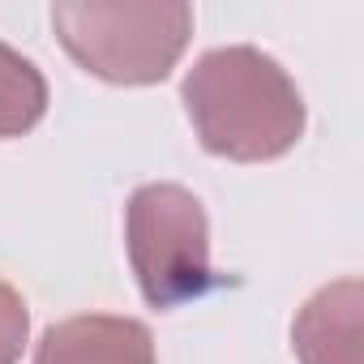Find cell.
<instances>
[{
	"label": "cell",
	"instance_id": "1",
	"mask_svg": "<svg viewBox=\"0 0 364 364\" xmlns=\"http://www.w3.org/2000/svg\"><path fill=\"white\" fill-rule=\"evenodd\" d=\"M198 141L232 163L283 159L304 137V95L296 77L253 43L210 48L180 86Z\"/></svg>",
	"mask_w": 364,
	"mask_h": 364
},
{
	"label": "cell",
	"instance_id": "2",
	"mask_svg": "<svg viewBox=\"0 0 364 364\" xmlns=\"http://www.w3.org/2000/svg\"><path fill=\"white\" fill-rule=\"evenodd\" d=\"M52 26L65 52L112 86L163 82L193 39L185 0H65L52 5Z\"/></svg>",
	"mask_w": 364,
	"mask_h": 364
},
{
	"label": "cell",
	"instance_id": "3",
	"mask_svg": "<svg viewBox=\"0 0 364 364\" xmlns=\"http://www.w3.org/2000/svg\"><path fill=\"white\" fill-rule=\"evenodd\" d=\"M124 245L150 309H180L215 283L210 219L185 185H141L124 206Z\"/></svg>",
	"mask_w": 364,
	"mask_h": 364
},
{
	"label": "cell",
	"instance_id": "4",
	"mask_svg": "<svg viewBox=\"0 0 364 364\" xmlns=\"http://www.w3.org/2000/svg\"><path fill=\"white\" fill-rule=\"evenodd\" d=\"M35 364H159L154 334L137 317L82 313L43 330Z\"/></svg>",
	"mask_w": 364,
	"mask_h": 364
},
{
	"label": "cell",
	"instance_id": "5",
	"mask_svg": "<svg viewBox=\"0 0 364 364\" xmlns=\"http://www.w3.org/2000/svg\"><path fill=\"white\" fill-rule=\"evenodd\" d=\"M360 279L326 283L291 321V351L300 364H360Z\"/></svg>",
	"mask_w": 364,
	"mask_h": 364
},
{
	"label": "cell",
	"instance_id": "6",
	"mask_svg": "<svg viewBox=\"0 0 364 364\" xmlns=\"http://www.w3.org/2000/svg\"><path fill=\"white\" fill-rule=\"evenodd\" d=\"M48 116V77L0 39V137H22Z\"/></svg>",
	"mask_w": 364,
	"mask_h": 364
},
{
	"label": "cell",
	"instance_id": "7",
	"mask_svg": "<svg viewBox=\"0 0 364 364\" xmlns=\"http://www.w3.org/2000/svg\"><path fill=\"white\" fill-rule=\"evenodd\" d=\"M31 343V309L14 283L0 279V364H18Z\"/></svg>",
	"mask_w": 364,
	"mask_h": 364
}]
</instances>
